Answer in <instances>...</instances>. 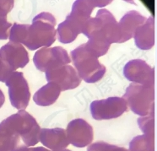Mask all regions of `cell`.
Masks as SVG:
<instances>
[{"instance_id": "cell-1", "label": "cell", "mask_w": 157, "mask_h": 151, "mask_svg": "<svg viewBox=\"0 0 157 151\" xmlns=\"http://www.w3.org/2000/svg\"><path fill=\"white\" fill-rule=\"evenodd\" d=\"M41 127L25 110L11 115L0 123V151H18L39 143Z\"/></svg>"}, {"instance_id": "cell-2", "label": "cell", "mask_w": 157, "mask_h": 151, "mask_svg": "<svg viewBox=\"0 0 157 151\" xmlns=\"http://www.w3.org/2000/svg\"><path fill=\"white\" fill-rule=\"evenodd\" d=\"M82 33L89 38L86 47L97 57L105 55L111 44L119 43L118 23L113 14L106 9L97 12L95 18H90L83 28Z\"/></svg>"}, {"instance_id": "cell-3", "label": "cell", "mask_w": 157, "mask_h": 151, "mask_svg": "<svg viewBox=\"0 0 157 151\" xmlns=\"http://www.w3.org/2000/svg\"><path fill=\"white\" fill-rule=\"evenodd\" d=\"M111 3L112 1H75L71 13L63 22L58 25L57 30L58 41L63 44L73 42L78 34L82 33L83 28L90 18L93 9L96 7H104Z\"/></svg>"}, {"instance_id": "cell-4", "label": "cell", "mask_w": 157, "mask_h": 151, "mask_svg": "<svg viewBox=\"0 0 157 151\" xmlns=\"http://www.w3.org/2000/svg\"><path fill=\"white\" fill-rule=\"evenodd\" d=\"M56 19L50 13L42 12L36 15L28 30L26 41L24 45L31 51L42 47H50L56 41Z\"/></svg>"}, {"instance_id": "cell-5", "label": "cell", "mask_w": 157, "mask_h": 151, "mask_svg": "<svg viewBox=\"0 0 157 151\" xmlns=\"http://www.w3.org/2000/svg\"><path fill=\"white\" fill-rule=\"evenodd\" d=\"M71 58L79 78L86 83L98 82L106 74V67L99 62L86 43L73 50Z\"/></svg>"}, {"instance_id": "cell-6", "label": "cell", "mask_w": 157, "mask_h": 151, "mask_svg": "<svg viewBox=\"0 0 157 151\" xmlns=\"http://www.w3.org/2000/svg\"><path fill=\"white\" fill-rule=\"evenodd\" d=\"M123 99L128 104L132 111L141 117L147 116L155 111L154 86L131 84L127 88Z\"/></svg>"}, {"instance_id": "cell-7", "label": "cell", "mask_w": 157, "mask_h": 151, "mask_svg": "<svg viewBox=\"0 0 157 151\" xmlns=\"http://www.w3.org/2000/svg\"><path fill=\"white\" fill-rule=\"evenodd\" d=\"M33 62L38 70L47 73L68 65L71 60L65 49L61 47H43L38 50L33 57Z\"/></svg>"}, {"instance_id": "cell-8", "label": "cell", "mask_w": 157, "mask_h": 151, "mask_svg": "<svg viewBox=\"0 0 157 151\" xmlns=\"http://www.w3.org/2000/svg\"><path fill=\"white\" fill-rule=\"evenodd\" d=\"M9 89L11 105L18 110H25L29 105L31 92L23 73L14 71L5 82Z\"/></svg>"}, {"instance_id": "cell-9", "label": "cell", "mask_w": 157, "mask_h": 151, "mask_svg": "<svg viewBox=\"0 0 157 151\" xmlns=\"http://www.w3.org/2000/svg\"><path fill=\"white\" fill-rule=\"evenodd\" d=\"M90 110L96 120H109L122 116L128 111V105L123 97H109L107 99L94 100Z\"/></svg>"}, {"instance_id": "cell-10", "label": "cell", "mask_w": 157, "mask_h": 151, "mask_svg": "<svg viewBox=\"0 0 157 151\" xmlns=\"http://www.w3.org/2000/svg\"><path fill=\"white\" fill-rule=\"evenodd\" d=\"M123 74L128 80L146 86L155 85V69L141 59H134L127 63Z\"/></svg>"}, {"instance_id": "cell-11", "label": "cell", "mask_w": 157, "mask_h": 151, "mask_svg": "<svg viewBox=\"0 0 157 151\" xmlns=\"http://www.w3.org/2000/svg\"><path fill=\"white\" fill-rule=\"evenodd\" d=\"M66 136L68 144L77 148H84L92 143L94 133L92 127L81 118L75 119L68 124Z\"/></svg>"}, {"instance_id": "cell-12", "label": "cell", "mask_w": 157, "mask_h": 151, "mask_svg": "<svg viewBox=\"0 0 157 151\" xmlns=\"http://www.w3.org/2000/svg\"><path fill=\"white\" fill-rule=\"evenodd\" d=\"M46 79L48 83H54L59 86L61 91L75 89L81 83L77 71L70 65L48 71L46 73Z\"/></svg>"}, {"instance_id": "cell-13", "label": "cell", "mask_w": 157, "mask_h": 151, "mask_svg": "<svg viewBox=\"0 0 157 151\" xmlns=\"http://www.w3.org/2000/svg\"><path fill=\"white\" fill-rule=\"evenodd\" d=\"M0 57L14 72L25 67L29 62V55L25 48L20 43L11 41L0 48Z\"/></svg>"}, {"instance_id": "cell-14", "label": "cell", "mask_w": 157, "mask_h": 151, "mask_svg": "<svg viewBox=\"0 0 157 151\" xmlns=\"http://www.w3.org/2000/svg\"><path fill=\"white\" fill-rule=\"evenodd\" d=\"M39 141L52 150H61L68 147L66 132L63 128H42L39 134Z\"/></svg>"}, {"instance_id": "cell-15", "label": "cell", "mask_w": 157, "mask_h": 151, "mask_svg": "<svg viewBox=\"0 0 157 151\" xmlns=\"http://www.w3.org/2000/svg\"><path fill=\"white\" fill-rule=\"evenodd\" d=\"M146 18L140 14L138 11L132 10L128 12L118 23L120 37L119 43H123L133 37L136 29L146 21Z\"/></svg>"}, {"instance_id": "cell-16", "label": "cell", "mask_w": 157, "mask_h": 151, "mask_svg": "<svg viewBox=\"0 0 157 151\" xmlns=\"http://www.w3.org/2000/svg\"><path fill=\"white\" fill-rule=\"evenodd\" d=\"M135 44L142 50H149L155 45V21L152 17L137 28L133 34Z\"/></svg>"}, {"instance_id": "cell-17", "label": "cell", "mask_w": 157, "mask_h": 151, "mask_svg": "<svg viewBox=\"0 0 157 151\" xmlns=\"http://www.w3.org/2000/svg\"><path fill=\"white\" fill-rule=\"evenodd\" d=\"M61 93L59 86L54 83H48L38 89L33 96L35 103L41 107H48L55 103Z\"/></svg>"}, {"instance_id": "cell-18", "label": "cell", "mask_w": 157, "mask_h": 151, "mask_svg": "<svg viewBox=\"0 0 157 151\" xmlns=\"http://www.w3.org/2000/svg\"><path fill=\"white\" fill-rule=\"evenodd\" d=\"M129 151H155V136L140 135L129 143Z\"/></svg>"}, {"instance_id": "cell-19", "label": "cell", "mask_w": 157, "mask_h": 151, "mask_svg": "<svg viewBox=\"0 0 157 151\" xmlns=\"http://www.w3.org/2000/svg\"><path fill=\"white\" fill-rule=\"evenodd\" d=\"M30 25H21L14 23L10 31V41L14 43L23 44L26 41Z\"/></svg>"}, {"instance_id": "cell-20", "label": "cell", "mask_w": 157, "mask_h": 151, "mask_svg": "<svg viewBox=\"0 0 157 151\" xmlns=\"http://www.w3.org/2000/svg\"><path fill=\"white\" fill-rule=\"evenodd\" d=\"M154 111L147 116L141 117L138 119V125L145 135L155 136V116Z\"/></svg>"}, {"instance_id": "cell-21", "label": "cell", "mask_w": 157, "mask_h": 151, "mask_svg": "<svg viewBox=\"0 0 157 151\" xmlns=\"http://www.w3.org/2000/svg\"><path fill=\"white\" fill-rule=\"evenodd\" d=\"M87 151H129L125 148L119 147L113 144H109L106 142H96L92 144H90Z\"/></svg>"}, {"instance_id": "cell-22", "label": "cell", "mask_w": 157, "mask_h": 151, "mask_svg": "<svg viewBox=\"0 0 157 151\" xmlns=\"http://www.w3.org/2000/svg\"><path fill=\"white\" fill-rule=\"evenodd\" d=\"M13 25L7 21V16H0V40H7Z\"/></svg>"}, {"instance_id": "cell-23", "label": "cell", "mask_w": 157, "mask_h": 151, "mask_svg": "<svg viewBox=\"0 0 157 151\" xmlns=\"http://www.w3.org/2000/svg\"><path fill=\"white\" fill-rule=\"evenodd\" d=\"M13 72V69L0 57V82H6L8 78Z\"/></svg>"}, {"instance_id": "cell-24", "label": "cell", "mask_w": 157, "mask_h": 151, "mask_svg": "<svg viewBox=\"0 0 157 151\" xmlns=\"http://www.w3.org/2000/svg\"><path fill=\"white\" fill-rule=\"evenodd\" d=\"M14 2L12 0L0 1V16H7L14 7Z\"/></svg>"}, {"instance_id": "cell-25", "label": "cell", "mask_w": 157, "mask_h": 151, "mask_svg": "<svg viewBox=\"0 0 157 151\" xmlns=\"http://www.w3.org/2000/svg\"><path fill=\"white\" fill-rule=\"evenodd\" d=\"M18 151H71L69 149H61V150H49L48 149L43 147H36V148H29V147H25L21 149L20 150Z\"/></svg>"}, {"instance_id": "cell-26", "label": "cell", "mask_w": 157, "mask_h": 151, "mask_svg": "<svg viewBox=\"0 0 157 151\" xmlns=\"http://www.w3.org/2000/svg\"><path fill=\"white\" fill-rule=\"evenodd\" d=\"M4 101H5V97H4V95L3 91L0 89V108L2 107V106L4 104Z\"/></svg>"}]
</instances>
